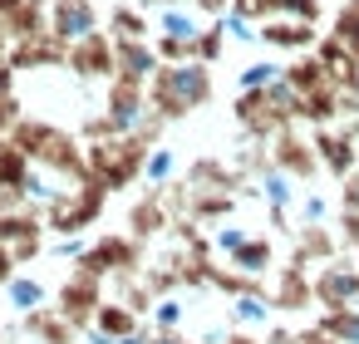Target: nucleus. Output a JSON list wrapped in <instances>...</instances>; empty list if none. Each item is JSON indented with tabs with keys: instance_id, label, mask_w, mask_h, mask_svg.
<instances>
[{
	"instance_id": "6e6552de",
	"label": "nucleus",
	"mask_w": 359,
	"mask_h": 344,
	"mask_svg": "<svg viewBox=\"0 0 359 344\" xmlns=\"http://www.w3.org/2000/svg\"><path fill=\"white\" fill-rule=\"evenodd\" d=\"M236 261H241V270H251V275H256V270H266V266H271V246H266V241H246V246L236 251Z\"/></svg>"
},
{
	"instance_id": "7ed1b4c3",
	"label": "nucleus",
	"mask_w": 359,
	"mask_h": 344,
	"mask_svg": "<svg viewBox=\"0 0 359 344\" xmlns=\"http://www.w3.org/2000/svg\"><path fill=\"white\" fill-rule=\"evenodd\" d=\"M261 40L276 45V50H310V45H315V20H295V15L266 20V25H261Z\"/></svg>"
},
{
	"instance_id": "f257e3e1",
	"label": "nucleus",
	"mask_w": 359,
	"mask_h": 344,
	"mask_svg": "<svg viewBox=\"0 0 359 344\" xmlns=\"http://www.w3.org/2000/svg\"><path fill=\"white\" fill-rule=\"evenodd\" d=\"M315 153H320V163H325L334 177H349V172H359V138H349L344 128H339V133L320 128V133H315Z\"/></svg>"
},
{
	"instance_id": "0eeeda50",
	"label": "nucleus",
	"mask_w": 359,
	"mask_h": 344,
	"mask_svg": "<svg viewBox=\"0 0 359 344\" xmlns=\"http://www.w3.org/2000/svg\"><path fill=\"white\" fill-rule=\"evenodd\" d=\"M334 40L359 55V0H344V6H339V15H334Z\"/></svg>"
},
{
	"instance_id": "1a4fd4ad",
	"label": "nucleus",
	"mask_w": 359,
	"mask_h": 344,
	"mask_svg": "<svg viewBox=\"0 0 359 344\" xmlns=\"http://www.w3.org/2000/svg\"><path fill=\"white\" fill-rule=\"evenodd\" d=\"M241 319H266V305L261 300H241Z\"/></svg>"
},
{
	"instance_id": "f03ea898",
	"label": "nucleus",
	"mask_w": 359,
	"mask_h": 344,
	"mask_svg": "<svg viewBox=\"0 0 359 344\" xmlns=\"http://www.w3.org/2000/svg\"><path fill=\"white\" fill-rule=\"evenodd\" d=\"M276 163H280V172H290V177H315L320 153H315V143H305V138H295V133H280V138H276Z\"/></svg>"
},
{
	"instance_id": "423d86ee",
	"label": "nucleus",
	"mask_w": 359,
	"mask_h": 344,
	"mask_svg": "<svg viewBox=\"0 0 359 344\" xmlns=\"http://www.w3.org/2000/svg\"><path fill=\"white\" fill-rule=\"evenodd\" d=\"M339 344H359V310H325V319H320Z\"/></svg>"
},
{
	"instance_id": "9d476101",
	"label": "nucleus",
	"mask_w": 359,
	"mask_h": 344,
	"mask_svg": "<svg viewBox=\"0 0 359 344\" xmlns=\"http://www.w3.org/2000/svg\"><path fill=\"white\" fill-rule=\"evenodd\" d=\"M15 300H20V305H35V300H40V290H35V285H25V280H20V285H15Z\"/></svg>"
},
{
	"instance_id": "20e7f679",
	"label": "nucleus",
	"mask_w": 359,
	"mask_h": 344,
	"mask_svg": "<svg viewBox=\"0 0 359 344\" xmlns=\"http://www.w3.org/2000/svg\"><path fill=\"white\" fill-rule=\"evenodd\" d=\"M158 89H172V94H177V99H172V113H177L182 104H202V99H207V74H202V69H172V74H163Z\"/></svg>"
},
{
	"instance_id": "39448f33",
	"label": "nucleus",
	"mask_w": 359,
	"mask_h": 344,
	"mask_svg": "<svg viewBox=\"0 0 359 344\" xmlns=\"http://www.w3.org/2000/svg\"><path fill=\"white\" fill-rule=\"evenodd\" d=\"M295 261H300V266H305V261H334V236H330V231H320V226H305Z\"/></svg>"
}]
</instances>
